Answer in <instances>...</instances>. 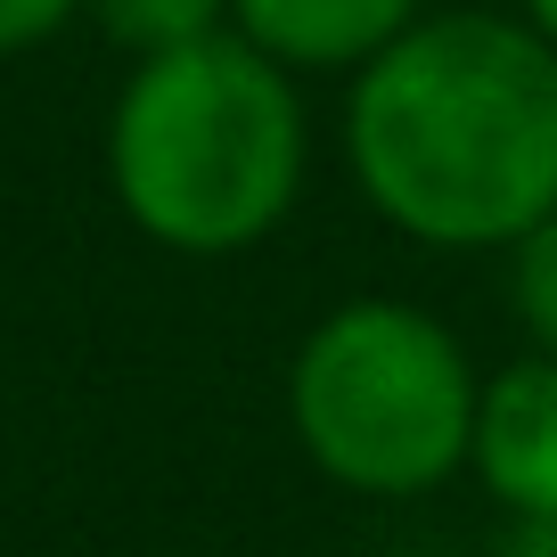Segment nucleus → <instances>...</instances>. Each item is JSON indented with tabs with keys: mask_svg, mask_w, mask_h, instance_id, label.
<instances>
[{
	"mask_svg": "<svg viewBox=\"0 0 557 557\" xmlns=\"http://www.w3.org/2000/svg\"><path fill=\"white\" fill-rule=\"evenodd\" d=\"M345 164L418 246H517L557 213V50L524 17L443 9L352 74Z\"/></svg>",
	"mask_w": 557,
	"mask_h": 557,
	"instance_id": "obj_1",
	"label": "nucleus"
},
{
	"mask_svg": "<svg viewBox=\"0 0 557 557\" xmlns=\"http://www.w3.org/2000/svg\"><path fill=\"white\" fill-rule=\"evenodd\" d=\"M468 468L517 524L557 517V361L549 352H517L475 385V435Z\"/></svg>",
	"mask_w": 557,
	"mask_h": 557,
	"instance_id": "obj_4",
	"label": "nucleus"
},
{
	"mask_svg": "<svg viewBox=\"0 0 557 557\" xmlns=\"http://www.w3.org/2000/svg\"><path fill=\"white\" fill-rule=\"evenodd\" d=\"M524 25H533V34L557 50V0H524Z\"/></svg>",
	"mask_w": 557,
	"mask_h": 557,
	"instance_id": "obj_10",
	"label": "nucleus"
},
{
	"mask_svg": "<svg viewBox=\"0 0 557 557\" xmlns=\"http://www.w3.org/2000/svg\"><path fill=\"white\" fill-rule=\"evenodd\" d=\"M418 25V0H230V34L287 74H361Z\"/></svg>",
	"mask_w": 557,
	"mask_h": 557,
	"instance_id": "obj_5",
	"label": "nucleus"
},
{
	"mask_svg": "<svg viewBox=\"0 0 557 557\" xmlns=\"http://www.w3.org/2000/svg\"><path fill=\"white\" fill-rule=\"evenodd\" d=\"M508 557H557V517H533V524H517Z\"/></svg>",
	"mask_w": 557,
	"mask_h": 557,
	"instance_id": "obj_9",
	"label": "nucleus"
},
{
	"mask_svg": "<svg viewBox=\"0 0 557 557\" xmlns=\"http://www.w3.org/2000/svg\"><path fill=\"white\" fill-rule=\"evenodd\" d=\"M475 369L435 312L394 296L336 304L287 369V426L329 484L418 500L468 468Z\"/></svg>",
	"mask_w": 557,
	"mask_h": 557,
	"instance_id": "obj_3",
	"label": "nucleus"
},
{
	"mask_svg": "<svg viewBox=\"0 0 557 557\" xmlns=\"http://www.w3.org/2000/svg\"><path fill=\"white\" fill-rule=\"evenodd\" d=\"M508 296H517V320L533 336V352L557 361V213L508 246Z\"/></svg>",
	"mask_w": 557,
	"mask_h": 557,
	"instance_id": "obj_7",
	"label": "nucleus"
},
{
	"mask_svg": "<svg viewBox=\"0 0 557 557\" xmlns=\"http://www.w3.org/2000/svg\"><path fill=\"white\" fill-rule=\"evenodd\" d=\"M74 9H83V0H0V58L41 50V41L74 17Z\"/></svg>",
	"mask_w": 557,
	"mask_h": 557,
	"instance_id": "obj_8",
	"label": "nucleus"
},
{
	"mask_svg": "<svg viewBox=\"0 0 557 557\" xmlns=\"http://www.w3.org/2000/svg\"><path fill=\"white\" fill-rule=\"evenodd\" d=\"M107 181L132 230L173 255H246L304 189L296 74L238 34L139 58L107 115Z\"/></svg>",
	"mask_w": 557,
	"mask_h": 557,
	"instance_id": "obj_2",
	"label": "nucleus"
},
{
	"mask_svg": "<svg viewBox=\"0 0 557 557\" xmlns=\"http://www.w3.org/2000/svg\"><path fill=\"white\" fill-rule=\"evenodd\" d=\"M99 34L132 58H157V50H181V41H206V34H230V0H83Z\"/></svg>",
	"mask_w": 557,
	"mask_h": 557,
	"instance_id": "obj_6",
	"label": "nucleus"
}]
</instances>
